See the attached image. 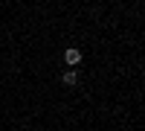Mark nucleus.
Returning a JSON list of instances; mask_svg holds the SVG:
<instances>
[{
	"label": "nucleus",
	"instance_id": "f257e3e1",
	"mask_svg": "<svg viewBox=\"0 0 145 131\" xmlns=\"http://www.w3.org/2000/svg\"><path fill=\"white\" fill-rule=\"evenodd\" d=\"M64 61H67V64H78V61H81V53H78V50H67V53H64Z\"/></svg>",
	"mask_w": 145,
	"mask_h": 131
},
{
	"label": "nucleus",
	"instance_id": "f03ea898",
	"mask_svg": "<svg viewBox=\"0 0 145 131\" xmlns=\"http://www.w3.org/2000/svg\"><path fill=\"white\" fill-rule=\"evenodd\" d=\"M61 82H64V85H76V82H78V73H76V70H67V73L61 76Z\"/></svg>",
	"mask_w": 145,
	"mask_h": 131
}]
</instances>
